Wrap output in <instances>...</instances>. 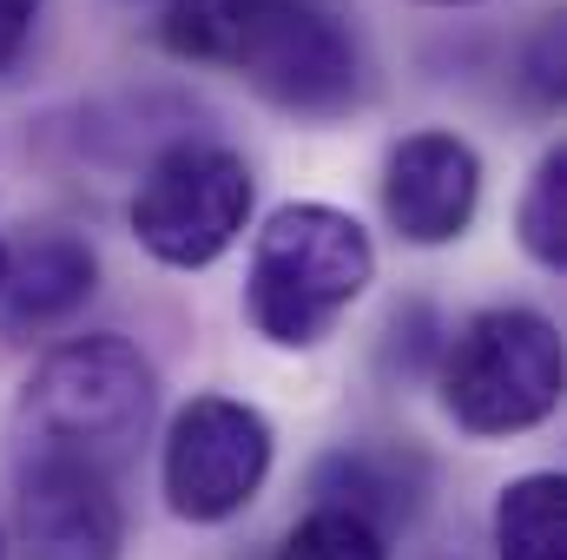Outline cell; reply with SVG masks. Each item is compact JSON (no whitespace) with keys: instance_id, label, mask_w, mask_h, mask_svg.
Wrapping results in <instances>:
<instances>
[{"instance_id":"1","label":"cell","mask_w":567,"mask_h":560,"mask_svg":"<svg viewBox=\"0 0 567 560\" xmlns=\"http://www.w3.org/2000/svg\"><path fill=\"white\" fill-rule=\"evenodd\" d=\"M370 278H377V245L350 211L284 205L251 245L245 310L258 336H271L278 350H310L370 290Z\"/></svg>"},{"instance_id":"2","label":"cell","mask_w":567,"mask_h":560,"mask_svg":"<svg viewBox=\"0 0 567 560\" xmlns=\"http://www.w3.org/2000/svg\"><path fill=\"white\" fill-rule=\"evenodd\" d=\"M158 409V376L140 350L113 330L100 336H73L60 343L27 396H20V428H27V448H47V455H80L93 468H113Z\"/></svg>"},{"instance_id":"3","label":"cell","mask_w":567,"mask_h":560,"mask_svg":"<svg viewBox=\"0 0 567 560\" xmlns=\"http://www.w3.org/2000/svg\"><path fill=\"white\" fill-rule=\"evenodd\" d=\"M561 330L522 303L475 310L455 336H442V356H435L442 409L468 435H522V428L548 422L561 403Z\"/></svg>"},{"instance_id":"4","label":"cell","mask_w":567,"mask_h":560,"mask_svg":"<svg viewBox=\"0 0 567 560\" xmlns=\"http://www.w3.org/2000/svg\"><path fill=\"white\" fill-rule=\"evenodd\" d=\"M245 225H251V165L231 145H165L133 191V238L172 271L218 265L245 238Z\"/></svg>"},{"instance_id":"5","label":"cell","mask_w":567,"mask_h":560,"mask_svg":"<svg viewBox=\"0 0 567 560\" xmlns=\"http://www.w3.org/2000/svg\"><path fill=\"white\" fill-rule=\"evenodd\" d=\"M271 448H278V435H271L265 409H251L238 396H192L165 428V462H158L172 515L198 521V528L231 521L265 488Z\"/></svg>"},{"instance_id":"6","label":"cell","mask_w":567,"mask_h":560,"mask_svg":"<svg viewBox=\"0 0 567 560\" xmlns=\"http://www.w3.org/2000/svg\"><path fill=\"white\" fill-rule=\"evenodd\" d=\"M238 73L284 113L337 120L363 86V53L323 0H271V13L238 53Z\"/></svg>"},{"instance_id":"7","label":"cell","mask_w":567,"mask_h":560,"mask_svg":"<svg viewBox=\"0 0 567 560\" xmlns=\"http://www.w3.org/2000/svg\"><path fill=\"white\" fill-rule=\"evenodd\" d=\"M126 515L113 475L80 455L27 448L20 462V560H120Z\"/></svg>"},{"instance_id":"8","label":"cell","mask_w":567,"mask_h":560,"mask_svg":"<svg viewBox=\"0 0 567 560\" xmlns=\"http://www.w3.org/2000/svg\"><path fill=\"white\" fill-rule=\"evenodd\" d=\"M482 205V158L455 133H410L383 158V218L403 245H455Z\"/></svg>"},{"instance_id":"9","label":"cell","mask_w":567,"mask_h":560,"mask_svg":"<svg viewBox=\"0 0 567 560\" xmlns=\"http://www.w3.org/2000/svg\"><path fill=\"white\" fill-rule=\"evenodd\" d=\"M310 495H317V508L357 515L363 528H377L390 541L396 528H410L423 515L429 455L410 442H343L310 468Z\"/></svg>"},{"instance_id":"10","label":"cell","mask_w":567,"mask_h":560,"mask_svg":"<svg viewBox=\"0 0 567 560\" xmlns=\"http://www.w3.org/2000/svg\"><path fill=\"white\" fill-rule=\"evenodd\" d=\"M100 290V258L86 238L73 231H33L20 251H7L0 265V323L13 336L27 330H53L66 323L86 297Z\"/></svg>"},{"instance_id":"11","label":"cell","mask_w":567,"mask_h":560,"mask_svg":"<svg viewBox=\"0 0 567 560\" xmlns=\"http://www.w3.org/2000/svg\"><path fill=\"white\" fill-rule=\"evenodd\" d=\"M495 554L502 560H567V481L522 475L495 495Z\"/></svg>"},{"instance_id":"12","label":"cell","mask_w":567,"mask_h":560,"mask_svg":"<svg viewBox=\"0 0 567 560\" xmlns=\"http://www.w3.org/2000/svg\"><path fill=\"white\" fill-rule=\"evenodd\" d=\"M265 13H271V0H172L165 20H158V40L178 60L238 66V53H245V40L258 33Z\"/></svg>"},{"instance_id":"13","label":"cell","mask_w":567,"mask_h":560,"mask_svg":"<svg viewBox=\"0 0 567 560\" xmlns=\"http://www.w3.org/2000/svg\"><path fill=\"white\" fill-rule=\"evenodd\" d=\"M522 245L535 265L567 271V145H548L535 178H528V198H522Z\"/></svg>"},{"instance_id":"14","label":"cell","mask_w":567,"mask_h":560,"mask_svg":"<svg viewBox=\"0 0 567 560\" xmlns=\"http://www.w3.org/2000/svg\"><path fill=\"white\" fill-rule=\"evenodd\" d=\"M278 560H390V541H383L377 528H363L357 515L310 508V515L284 535Z\"/></svg>"},{"instance_id":"15","label":"cell","mask_w":567,"mask_h":560,"mask_svg":"<svg viewBox=\"0 0 567 560\" xmlns=\"http://www.w3.org/2000/svg\"><path fill=\"white\" fill-rule=\"evenodd\" d=\"M442 356V323H435V310L429 303H410V310H396L390 317V343H383V363L396 370L403 363V376H416L423 363Z\"/></svg>"},{"instance_id":"16","label":"cell","mask_w":567,"mask_h":560,"mask_svg":"<svg viewBox=\"0 0 567 560\" xmlns=\"http://www.w3.org/2000/svg\"><path fill=\"white\" fill-rule=\"evenodd\" d=\"M528 86H535V100H542V106H555V100H561V20H542V33H535Z\"/></svg>"},{"instance_id":"17","label":"cell","mask_w":567,"mask_h":560,"mask_svg":"<svg viewBox=\"0 0 567 560\" xmlns=\"http://www.w3.org/2000/svg\"><path fill=\"white\" fill-rule=\"evenodd\" d=\"M40 7L47 0H0V73H13L33 46V27H40Z\"/></svg>"},{"instance_id":"18","label":"cell","mask_w":567,"mask_h":560,"mask_svg":"<svg viewBox=\"0 0 567 560\" xmlns=\"http://www.w3.org/2000/svg\"><path fill=\"white\" fill-rule=\"evenodd\" d=\"M429 7H475V0H429Z\"/></svg>"},{"instance_id":"19","label":"cell","mask_w":567,"mask_h":560,"mask_svg":"<svg viewBox=\"0 0 567 560\" xmlns=\"http://www.w3.org/2000/svg\"><path fill=\"white\" fill-rule=\"evenodd\" d=\"M0 265H7V245H0Z\"/></svg>"},{"instance_id":"20","label":"cell","mask_w":567,"mask_h":560,"mask_svg":"<svg viewBox=\"0 0 567 560\" xmlns=\"http://www.w3.org/2000/svg\"><path fill=\"white\" fill-rule=\"evenodd\" d=\"M0 560H7V541H0Z\"/></svg>"}]
</instances>
